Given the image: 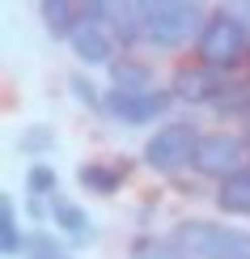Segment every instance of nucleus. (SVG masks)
Instances as JSON below:
<instances>
[{
	"label": "nucleus",
	"instance_id": "1",
	"mask_svg": "<svg viewBox=\"0 0 250 259\" xmlns=\"http://www.w3.org/2000/svg\"><path fill=\"white\" fill-rule=\"evenodd\" d=\"M174 251L191 259H250V230L216 221H178L170 234Z\"/></svg>",
	"mask_w": 250,
	"mask_h": 259
},
{
	"label": "nucleus",
	"instance_id": "2",
	"mask_svg": "<svg viewBox=\"0 0 250 259\" xmlns=\"http://www.w3.org/2000/svg\"><path fill=\"white\" fill-rule=\"evenodd\" d=\"M204 9L191 0H157L144 5V38L153 47H182L191 34H204Z\"/></svg>",
	"mask_w": 250,
	"mask_h": 259
},
{
	"label": "nucleus",
	"instance_id": "3",
	"mask_svg": "<svg viewBox=\"0 0 250 259\" xmlns=\"http://www.w3.org/2000/svg\"><path fill=\"white\" fill-rule=\"evenodd\" d=\"M246 56H250V34H246L242 21L233 13L208 17V26L199 34V64H208L216 72H233L246 64Z\"/></svg>",
	"mask_w": 250,
	"mask_h": 259
},
{
	"label": "nucleus",
	"instance_id": "4",
	"mask_svg": "<svg viewBox=\"0 0 250 259\" xmlns=\"http://www.w3.org/2000/svg\"><path fill=\"white\" fill-rule=\"evenodd\" d=\"M199 132H195V123H166L161 132L144 145V161L153 170H161V175H170V170L187 166V161H195V149H199Z\"/></svg>",
	"mask_w": 250,
	"mask_h": 259
},
{
	"label": "nucleus",
	"instance_id": "5",
	"mask_svg": "<svg viewBox=\"0 0 250 259\" xmlns=\"http://www.w3.org/2000/svg\"><path fill=\"white\" fill-rule=\"evenodd\" d=\"M242 166H246V140L233 132H208L195 149V170L221 179V183L242 175Z\"/></svg>",
	"mask_w": 250,
	"mask_h": 259
},
{
	"label": "nucleus",
	"instance_id": "6",
	"mask_svg": "<svg viewBox=\"0 0 250 259\" xmlns=\"http://www.w3.org/2000/svg\"><path fill=\"white\" fill-rule=\"evenodd\" d=\"M170 98L174 94H166V90H148V94L111 90L106 94V115H111V119H123V123H148L170 106Z\"/></svg>",
	"mask_w": 250,
	"mask_h": 259
},
{
	"label": "nucleus",
	"instance_id": "7",
	"mask_svg": "<svg viewBox=\"0 0 250 259\" xmlns=\"http://www.w3.org/2000/svg\"><path fill=\"white\" fill-rule=\"evenodd\" d=\"M225 90H229L225 72L208 68V64H195V68H178L170 94H174V98H182V102H216Z\"/></svg>",
	"mask_w": 250,
	"mask_h": 259
},
{
	"label": "nucleus",
	"instance_id": "8",
	"mask_svg": "<svg viewBox=\"0 0 250 259\" xmlns=\"http://www.w3.org/2000/svg\"><path fill=\"white\" fill-rule=\"evenodd\" d=\"M72 51L81 64H115V34L106 30V21H81L72 34Z\"/></svg>",
	"mask_w": 250,
	"mask_h": 259
},
{
	"label": "nucleus",
	"instance_id": "9",
	"mask_svg": "<svg viewBox=\"0 0 250 259\" xmlns=\"http://www.w3.org/2000/svg\"><path fill=\"white\" fill-rule=\"evenodd\" d=\"M51 221H56V225H60L64 234H68L72 242H89V238H93L89 217H85V212H81L72 200H64V196H56V200H51Z\"/></svg>",
	"mask_w": 250,
	"mask_h": 259
},
{
	"label": "nucleus",
	"instance_id": "10",
	"mask_svg": "<svg viewBox=\"0 0 250 259\" xmlns=\"http://www.w3.org/2000/svg\"><path fill=\"white\" fill-rule=\"evenodd\" d=\"M111 81H115V90H123V94H148L153 90V68L140 64V60H115L111 64Z\"/></svg>",
	"mask_w": 250,
	"mask_h": 259
},
{
	"label": "nucleus",
	"instance_id": "11",
	"mask_svg": "<svg viewBox=\"0 0 250 259\" xmlns=\"http://www.w3.org/2000/svg\"><path fill=\"white\" fill-rule=\"evenodd\" d=\"M42 21H47V30L56 38H72L77 34V26H81V5H68V0H42Z\"/></svg>",
	"mask_w": 250,
	"mask_h": 259
},
{
	"label": "nucleus",
	"instance_id": "12",
	"mask_svg": "<svg viewBox=\"0 0 250 259\" xmlns=\"http://www.w3.org/2000/svg\"><path fill=\"white\" fill-rule=\"evenodd\" d=\"M26 246L30 242L21 238V230H17V204L0 200V251H5V259H21Z\"/></svg>",
	"mask_w": 250,
	"mask_h": 259
},
{
	"label": "nucleus",
	"instance_id": "13",
	"mask_svg": "<svg viewBox=\"0 0 250 259\" xmlns=\"http://www.w3.org/2000/svg\"><path fill=\"white\" fill-rule=\"evenodd\" d=\"M216 204H221L225 212H250V170L225 179L221 191H216Z\"/></svg>",
	"mask_w": 250,
	"mask_h": 259
},
{
	"label": "nucleus",
	"instance_id": "14",
	"mask_svg": "<svg viewBox=\"0 0 250 259\" xmlns=\"http://www.w3.org/2000/svg\"><path fill=\"white\" fill-rule=\"evenodd\" d=\"M77 179H81V187L111 196L119 183H123V170H119V166H102V161H85V166L77 170Z\"/></svg>",
	"mask_w": 250,
	"mask_h": 259
},
{
	"label": "nucleus",
	"instance_id": "15",
	"mask_svg": "<svg viewBox=\"0 0 250 259\" xmlns=\"http://www.w3.org/2000/svg\"><path fill=\"white\" fill-rule=\"evenodd\" d=\"M26 187L34 191V196H51V200H56V187H60V179H56V170H51V166H42V161H38V166H30V175H26Z\"/></svg>",
	"mask_w": 250,
	"mask_h": 259
},
{
	"label": "nucleus",
	"instance_id": "16",
	"mask_svg": "<svg viewBox=\"0 0 250 259\" xmlns=\"http://www.w3.org/2000/svg\"><path fill=\"white\" fill-rule=\"evenodd\" d=\"M26 259H64V251L56 246V238H51V234H34V238H30V246H26Z\"/></svg>",
	"mask_w": 250,
	"mask_h": 259
},
{
	"label": "nucleus",
	"instance_id": "17",
	"mask_svg": "<svg viewBox=\"0 0 250 259\" xmlns=\"http://www.w3.org/2000/svg\"><path fill=\"white\" fill-rule=\"evenodd\" d=\"M68 85H72V94H77V98H81L85 106H106L102 98H97V90H93V81H85V77H72Z\"/></svg>",
	"mask_w": 250,
	"mask_h": 259
},
{
	"label": "nucleus",
	"instance_id": "18",
	"mask_svg": "<svg viewBox=\"0 0 250 259\" xmlns=\"http://www.w3.org/2000/svg\"><path fill=\"white\" fill-rule=\"evenodd\" d=\"M47 145H51V132H47V127H30V132L17 140V149H47Z\"/></svg>",
	"mask_w": 250,
	"mask_h": 259
},
{
	"label": "nucleus",
	"instance_id": "19",
	"mask_svg": "<svg viewBox=\"0 0 250 259\" xmlns=\"http://www.w3.org/2000/svg\"><path fill=\"white\" fill-rule=\"evenodd\" d=\"M140 259H187V255H178V251H148V255H140Z\"/></svg>",
	"mask_w": 250,
	"mask_h": 259
},
{
	"label": "nucleus",
	"instance_id": "20",
	"mask_svg": "<svg viewBox=\"0 0 250 259\" xmlns=\"http://www.w3.org/2000/svg\"><path fill=\"white\" fill-rule=\"evenodd\" d=\"M246 132H250V119H246Z\"/></svg>",
	"mask_w": 250,
	"mask_h": 259
}]
</instances>
